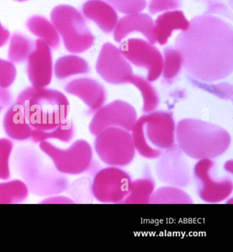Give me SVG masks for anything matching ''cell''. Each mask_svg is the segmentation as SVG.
<instances>
[{"instance_id": "obj_23", "label": "cell", "mask_w": 233, "mask_h": 252, "mask_svg": "<svg viewBox=\"0 0 233 252\" xmlns=\"http://www.w3.org/2000/svg\"><path fill=\"white\" fill-rule=\"evenodd\" d=\"M17 77V69L14 63L0 59V87L9 88Z\"/></svg>"}, {"instance_id": "obj_17", "label": "cell", "mask_w": 233, "mask_h": 252, "mask_svg": "<svg viewBox=\"0 0 233 252\" xmlns=\"http://www.w3.org/2000/svg\"><path fill=\"white\" fill-rule=\"evenodd\" d=\"M34 49L31 38L20 32H14L10 37L8 58L10 62L21 64L27 61L28 56Z\"/></svg>"}, {"instance_id": "obj_11", "label": "cell", "mask_w": 233, "mask_h": 252, "mask_svg": "<svg viewBox=\"0 0 233 252\" xmlns=\"http://www.w3.org/2000/svg\"><path fill=\"white\" fill-rule=\"evenodd\" d=\"M28 80L34 87H47L53 77L54 66L51 48L41 39L34 42V49L27 59Z\"/></svg>"}, {"instance_id": "obj_21", "label": "cell", "mask_w": 233, "mask_h": 252, "mask_svg": "<svg viewBox=\"0 0 233 252\" xmlns=\"http://www.w3.org/2000/svg\"><path fill=\"white\" fill-rule=\"evenodd\" d=\"M80 59L74 56H64L56 61L54 72L56 78L63 80L78 73Z\"/></svg>"}, {"instance_id": "obj_14", "label": "cell", "mask_w": 233, "mask_h": 252, "mask_svg": "<svg viewBox=\"0 0 233 252\" xmlns=\"http://www.w3.org/2000/svg\"><path fill=\"white\" fill-rule=\"evenodd\" d=\"M26 27L31 34L45 42L50 48L57 50L61 44V38L53 24L45 17L34 15L28 19Z\"/></svg>"}, {"instance_id": "obj_2", "label": "cell", "mask_w": 233, "mask_h": 252, "mask_svg": "<svg viewBox=\"0 0 233 252\" xmlns=\"http://www.w3.org/2000/svg\"><path fill=\"white\" fill-rule=\"evenodd\" d=\"M15 102L23 105L28 123L38 130L55 129L67 120L69 113L67 97L46 87H28L19 94Z\"/></svg>"}, {"instance_id": "obj_26", "label": "cell", "mask_w": 233, "mask_h": 252, "mask_svg": "<svg viewBox=\"0 0 233 252\" xmlns=\"http://www.w3.org/2000/svg\"><path fill=\"white\" fill-rule=\"evenodd\" d=\"M10 32L0 23V48L4 46L10 39Z\"/></svg>"}, {"instance_id": "obj_10", "label": "cell", "mask_w": 233, "mask_h": 252, "mask_svg": "<svg viewBox=\"0 0 233 252\" xmlns=\"http://www.w3.org/2000/svg\"><path fill=\"white\" fill-rule=\"evenodd\" d=\"M81 18L80 13L69 5L56 6L51 13V22L62 38L66 50L72 53L81 52L85 47Z\"/></svg>"}, {"instance_id": "obj_22", "label": "cell", "mask_w": 233, "mask_h": 252, "mask_svg": "<svg viewBox=\"0 0 233 252\" xmlns=\"http://www.w3.org/2000/svg\"><path fill=\"white\" fill-rule=\"evenodd\" d=\"M13 152V143L6 138L0 139V180L10 179V160Z\"/></svg>"}, {"instance_id": "obj_5", "label": "cell", "mask_w": 233, "mask_h": 252, "mask_svg": "<svg viewBox=\"0 0 233 252\" xmlns=\"http://www.w3.org/2000/svg\"><path fill=\"white\" fill-rule=\"evenodd\" d=\"M39 148L51 159L56 169L66 176L82 174L92 167L93 150L85 140H78L67 149L58 148L47 141H42Z\"/></svg>"}, {"instance_id": "obj_15", "label": "cell", "mask_w": 233, "mask_h": 252, "mask_svg": "<svg viewBox=\"0 0 233 252\" xmlns=\"http://www.w3.org/2000/svg\"><path fill=\"white\" fill-rule=\"evenodd\" d=\"M150 204H191L193 199L183 189L165 185L154 190Z\"/></svg>"}, {"instance_id": "obj_20", "label": "cell", "mask_w": 233, "mask_h": 252, "mask_svg": "<svg viewBox=\"0 0 233 252\" xmlns=\"http://www.w3.org/2000/svg\"><path fill=\"white\" fill-rule=\"evenodd\" d=\"M66 191L75 202L87 204L93 200L92 192V180L88 178H80L69 185Z\"/></svg>"}, {"instance_id": "obj_1", "label": "cell", "mask_w": 233, "mask_h": 252, "mask_svg": "<svg viewBox=\"0 0 233 252\" xmlns=\"http://www.w3.org/2000/svg\"><path fill=\"white\" fill-rule=\"evenodd\" d=\"M12 167L31 194L47 197L66 192L69 180L53 163L47 162L37 149L22 145L12 155Z\"/></svg>"}, {"instance_id": "obj_7", "label": "cell", "mask_w": 233, "mask_h": 252, "mask_svg": "<svg viewBox=\"0 0 233 252\" xmlns=\"http://www.w3.org/2000/svg\"><path fill=\"white\" fill-rule=\"evenodd\" d=\"M196 192L199 198L208 204H218L229 198L233 191V183L228 176H218L213 160H198L193 169Z\"/></svg>"}, {"instance_id": "obj_24", "label": "cell", "mask_w": 233, "mask_h": 252, "mask_svg": "<svg viewBox=\"0 0 233 252\" xmlns=\"http://www.w3.org/2000/svg\"><path fill=\"white\" fill-rule=\"evenodd\" d=\"M13 104V97L8 89L0 87V105L2 109H8Z\"/></svg>"}, {"instance_id": "obj_28", "label": "cell", "mask_w": 233, "mask_h": 252, "mask_svg": "<svg viewBox=\"0 0 233 252\" xmlns=\"http://www.w3.org/2000/svg\"><path fill=\"white\" fill-rule=\"evenodd\" d=\"M15 1H20V2H22V1H28V0H15Z\"/></svg>"}, {"instance_id": "obj_8", "label": "cell", "mask_w": 233, "mask_h": 252, "mask_svg": "<svg viewBox=\"0 0 233 252\" xmlns=\"http://www.w3.org/2000/svg\"><path fill=\"white\" fill-rule=\"evenodd\" d=\"M132 180L121 167L103 168L95 173L92 180L94 199L103 204H120L129 193Z\"/></svg>"}, {"instance_id": "obj_12", "label": "cell", "mask_w": 233, "mask_h": 252, "mask_svg": "<svg viewBox=\"0 0 233 252\" xmlns=\"http://www.w3.org/2000/svg\"><path fill=\"white\" fill-rule=\"evenodd\" d=\"M3 128L10 139L24 141L30 139L33 128L26 120L23 105L15 102L7 109L3 116Z\"/></svg>"}, {"instance_id": "obj_9", "label": "cell", "mask_w": 233, "mask_h": 252, "mask_svg": "<svg viewBox=\"0 0 233 252\" xmlns=\"http://www.w3.org/2000/svg\"><path fill=\"white\" fill-rule=\"evenodd\" d=\"M186 156L175 143L157 158L155 171L161 183L168 186L186 188L191 181V171Z\"/></svg>"}, {"instance_id": "obj_16", "label": "cell", "mask_w": 233, "mask_h": 252, "mask_svg": "<svg viewBox=\"0 0 233 252\" xmlns=\"http://www.w3.org/2000/svg\"><path fill=\"white\" fill-rule=\"evenodd\" d=\"M155 190V183L150 178H142L131 181L129 193L124 204H150V198Z\"/></svg>"}, {"instance_id": "obj_25", "label": "cell", "mask_w": 233, "mask_h": 252, "mask_svg": "<svg viewBox=\"0 0 233 252\" xmlns=\"http://www.w3.org/2000/svg\"><path fill=\"white\" fill-rule=\"evenodd\" d=\"M41 204H75V202L70 197L52 195L43 199Z\"/></svg>"}, {"instance_id": "obj_3", "label": "cell", "mask_w": 233, "mask_h": 252, "mask_svg": "<svg viewBox=\"0 0 233 252\" xmlns=\"http://www.w3.org/2000/svg\"><path fill=\"white\" fill-rule=\"evenodd\" d=\"M175 138L184 155L196 160H213L226 153L231 145V136L224 129L194 121L181 122Z\"/></svg>"}, {"instance_id": "obj_27", "label": "cell", "mask_w": 233, "mask_h": 252, "mask_svg": "<svg viewBox=\"0 0 233 252\" xmlns=\"http://www.w3.org/2000/svg\"><path fill=\"white\" fill-rule=\"evenodd\" d=\"M224 169L225 170L227 171L228 173L230 172L231 173H233V160H230L229 161H227L225 163V165H224Z\"/></svg>"}, {"instance_id": "obj_6", "label": "cell", "mask_w": 233, "mask_h": 252, "mask_svg": "<svg viewBox=\"0 0 233 252\" xmlns=\"http://www.w3.org/2000/svg\"><path fill=\"white\" fill-rule=\"evenodd\" d=\"M94 149L103 163L116 167L130 164L136 152L132 136L116 128H107L98 134Z\"/></svg>"}, {"instance_id": "obj_18", "label": "cell", "mask_w": 233, "mask_h": 252, "mask_svg": "<svg viewBox=\"0 0 233 252\" xmlns=\"http://www.w3.org/2000/svg\"><path fill=\"white\" fill-rule=\"evenodd\" d=\"M29 190L22 180L0 183V204H20L25 202Z\"/></svg>"}, {"instance_id": "obj_19", "label": "cell", "mask_w": 233, "mask_h": 252, "mask_svg": "<svg viewBox=\"0 0 233 252\" xmlns=\"http://www.w3.org/2000/svg\"><path fill=\"white\" fill-rule=\"evenodd\" d=\"M74 134V126L71 121L66 120L52 130L41 131L33 129L29 139L34 143H40L42 141H48L50 139H56L63 143H69L73 140Z\"/></svg>"}, {"instance_id": "obj_29", "label": "cell", "mask_w": 233, "mask_h": 252, "mask_svg": "<svg viewBox=\"0 0 233 252\" xmlns=\"http://www.w3.org/2000/svg\"><path fill=\"white\" fill-rule=\"evenodd\" d=\"M2 108H1V105H0V114L1 113V110H2Z\"/></svg>"}, {"instance_id": "obj_4", "label": "cell", "mask_w": 233, "mask_h": 252, "mask_svg": "<svg viewBox=\"0 0 233 252\" xmlns=\"http://www.w3.org/2000/svg\"><path fill=\"white\" fill-rule=\"evenodd\" d=\"M138 124L132 139L136 151L146 159H157L176 141L174 127L167 117H151Z\"/></svg>"}, {"instance_id": "obj_13", "label": "cell", "mask_w": 233, "mask_h": 252, "mask_svg": "<svg viewBox=\"0 0 233 252\" xmlns=\"http://www.w3.org/2000/svg\"><path fill=\"white\" fill-rule=\"evenodd\" d=\"M134 115L132 112L121 106H114L113 107L103 110L94 117L90 124V130L93 135L108 128V126L115 124L124 128L129 129L132 127Z\"/></svg>"}]
</instances>
